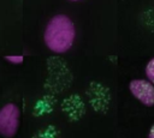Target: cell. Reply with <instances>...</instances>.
<instances>
[{
  "mask_svg": "<svg viewBox=\"0 0 154 138\" xmlns=\"http://www.w3.org/2000/svg\"><path fill=\"white\" fill-rule=\"evenodd\" d=\"M76 30L72 20L65 14L54 16L45 30L46 46L54 53L67 52L75 40Z\"/></svg>",
  "mask_w": 154,
  "mask_h": 138,
  "instance_id": "6da1fadb",
  "label": "cell"
},
{
  "mask_svg": "<svg viewBox=\"0 0 154 138\" xmlns=\"http://www.w3.org/2000/svg\"><path fill=\"white\" fill-rule=\"evenodd\" d=\"M19 108L14 103H7L0 109V136L12 138L19 127Z\"/></svg>",
  "mask_w": 154,
  "mask_h": 138,
  "instance_id": "7a4b0ae2",
  "label": "cell"
},
{
  "mask_svg": "<svg viewBox=\"0 0 154 138\" xmlns=\"http://www.w3.org/2000/svg\"><path fill=\"white\" fill-rule=\"evenodd\" d=\"M129 89L131 94L144 106L152 107L154 106V86L147 80L143 79H134L129 84Z\"/></svg>",
  "mask_w": 154,
  "mask_h": 138,
  "instance_id": "3957f363",
  "label": "cell"
},
{
  "mask_svg": "<svg viewBox=\"0 0 154 138\" xmlns=\"http://www.w3.org/2000/svg\"><path fill=\"white\" fill-rule=\"evenodd\" d=\"M146 74L148 77V79L154 84V58L147 64V66H146Z\"/></svg>",
  "mask_w": 154,
  "mask_h": 138,
  "instance_id": "277c9868",
  "label": "cell"
},
{
  "mask_svg": "<svg viewBox=\"0 0 154 138\" xmlns=\"http://www.w3.org/2000/svg\"><path fill=\"white\" fill-rule=\"evenodd\" d=\"M5 59L7 60V61H10V62H12V64H20L22 61H23V56L22 55H7V56H5Z\"/></svg>",
  "mask_w": 154,
  "mask_h": 138,
  "instance_id": "5b68a950",
  "label": "cell"
},
{
  "mask_svg": "<svg viewBox=\"0 0 154 138\" xmlns=\"http://www.w3.org/2000/svg\"><path fill=\"white\" fill-rule=\"evenodd\" d=\"M148 138H154V125H153V126L150 127V131H149Z\"/></svg>",
  "mask_w": 154,
  "mask_h": 138,
  "instance_id": "8992f818",
  "label": "cell"
},
{
  "mask_svg": "<svg viewBox=\"0 0 154 138\" xmlns=\"http://www.w3.org/2000/svg\"><path fill=\"white\" fill-rule=\"evenodd\" d=\"M71 1H78V0H71Z\"/></svg>",
  "mask_w": 154,
  "mask_h": 138,
  "instance_id": "52a82bcc",
  "label": "cell"
}]
</instances>
